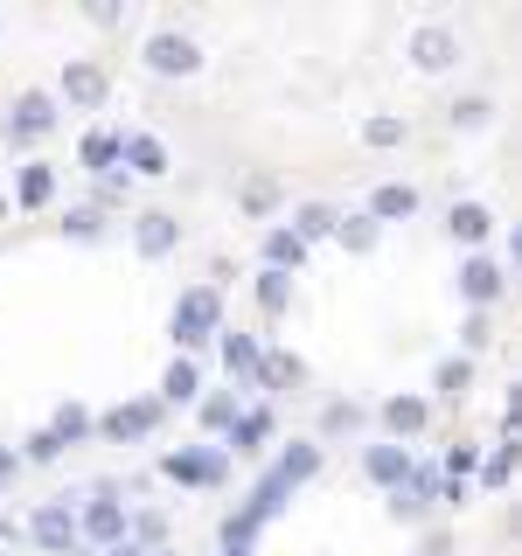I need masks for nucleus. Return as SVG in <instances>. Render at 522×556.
<instances>
[{"instance_id": "nucleus-1", "label": "nucleus", "mask_w": 522, "mask_h": 556, "mask_svg": "<svg viewBox=\"0 0 522 556\" xmlns=\"http://www.w3.org/2000/svg\"><path fill=\"white\" fill-rule=\"evenodd\" d=\"M216 327H223V292L216 286L182 292V306H174V341H182V348H202Z\"/></svg>"}, {"instance_id": "nucleus-2", "label": "nucleus", "mask_w": 522, "mask_h": 556, "mask_svg": "<svg viewBox=\"0 0 522 556\" xmlns=\"http://www.w3.org/2000/svg\"><path fill=\"white\" fill-rule=\"evenodd\" d=\"M139 56H147V70H153V77H188V70L202 63V49L188 42L182 28H153V35H147V49H139Z\"/></svg>"}, {"instance_id": "nucleus-3", "label": "nucleus", "mask_w": 522, "mask_h": 556, "mask_svg": "<svg viewBox=\"0 0 522 556\" xmlns=\"http://www.w3.org/2000/svg\"><path fill=\"white\" fill-rule=\"evenodd\" d=\"M167 480H182V486H223V473H231V459L223 452H167Z\"/></svg>"}, {"instance_id": "nucleus-4", "label": "nucleus", "mask_w": 522, "mask_h": 556, "mask_svg": "<svg viewBox=\"0 0 522 556\" xmlns=\"http://www.w3.org/2000/svg\"><path fill=\"white\" fill-rule=\"evenodd\" d=\"M460 292H467V306H495L501 300V265H495V257H487V251H474V257H467V265H460Z\"/></svg>"}, {"instance_id": "nucleus-5", "label": "nucleus", "mask_w": 522, "mask_h": 556, "mask_svg": "<svg viewBox=\"0 0 522 556\" xmlns=\"http://www.w3.org/2000/svg\"><path fill=\"white\" fill-rule=\"evenodd\" d=\"M77 529H84V521H77V515H70V508H63V501H49V508H42V515H35V521H28V535H35V543H42V549H57V556H63L70 543H77Z\"/></svg>"}, {"instance_id": "nucleus-6", "label": "nucleus", "mask_w": 522, "mask_h": 556, "mask_svg": "<svg viewBox=\"0 0 522 556\" xmlns=\"http://www.w3.org/2000/svg\"><path fill=\"white\" fill-rule=\"evenodd\" d=\"M63 98L70 104H77V112H98V104H104V70L98 63H63Z\"/></svg>"}, {"instance_id": "nucleus-7", "label": "nucleus", "mask_w": 522, "mask_h": 556, "mask_svg": "<svg viewBox=\"0 0 522 556\" xmlns=\"http://www.w3.org/2000/svg\"><path fill=\"white\" fill-rule=\"evenodd\" d=\"M57 126V98L49 91H22V104H14V118H8V132L14 139H35V132H49Z\"/></svg>"}, {"instance_id": "nucleus-8", "label": "nucleus", "mask_w": 522, "mask_h": 556, "mask_svg": "<svg viewBox=\"0 0 522 556\" xmlns=\"http://www.w3.org/2000/svg\"><path fill=\"white\" fill-rule=\"evenodd\" d=\"M84 535L104 543V549H119L126 543V508H119V501H84Z\"/></svg>"}, {"instance_id": "nucleus-9", "label": "nucleus", "mask_w": 522, "mask_h": 556, "mask_svg": "<svg viewBox=\"0 0 522 556\" xmlns=\"http://www.w3.org/2000/svg\"><path fill=\"white\" fill-rule=\"evenodd\" d=\"M153 417H161V404H153V396H139V404H119L112 417H104V439H147Z\"/></svg>"}, {"instance_id": "nucleus-10", "label": "nucleus", "mask_w": 522, "mask_h": 556, "mask_svg": "<svg viewBox=\"0 0 522 556\" xmlns=\"http://www.w3.org/2000/svg\"><path fill=\"white\" fill-rule=\"evenodd\" d=\"M313 473H321V445H286V452H278V459H272V480H286V486H300V480H313Z\"/></svg>"}, {"instance_id": "nucleus-11", "label": "nucleus", "mask_w": 522, "mask_h": 556, "mask_svg": "<svg viewBox=\"0 0 522 556\" xmlns=\"http://www.w3.org/2000/svg\"><path fill=\"white\" fill-rule=\"evenodd\" d=\"M362 473L383 480V486H405V480H411V459H405L397 445H370V452H362Z\"/></svg>"}, {"instance_id": "nucleus-12", "label": "nucleus", "mask_w": 522, "mask_h": 556, "mask_svg": "<svg viewBox=\"0 0 522 556\" xmlns=\"http://www.w3.org/2000/svg\"><path fill=\"white\" fill-rule=\"evenodd\" d=\"M119 161H126V139H119V132H84V167H91V174H112Z\"/></svg>"}, {"instance_id": "nucleus-13", "label": "nucleus", "mask_w": 522, "mask_h": 556, "mask_svg": "<svg viewBox=\"0 0 522 556\" xmlns=\"http://www.w3.org/2000/svg\"><path fill=\"white\" fill-rule=\"evenodd\" d=\"M174 216H139V230H133V243H139V257H167L174 251Z\"/></svg>"}, {"instance_id": "nucleus-14", "label": "nucleus", "mask_w": 522, "mask_h": 556, "mask_svg": "<svg viewBox=\"0 0 522 556\" xmlns=\"http://www.w3.org/2000/svg\"><path fill=\"white\" fill-rule=\"evenodd\" d=\"M126 167L133 174H167V147L153 132H126Z\"/></svg>"}, {"instance_id": "nucleus-15", "label": "nucleus", "mask_w": 522, "mask_h": 556, "mask_svg": "<svg viewBox=\"0 0 522 556\" xmlns=\"http://www.w3.org/2000/svg\"><path fill=\"white\" fill-rule=\"evenodd\" d=\"M425 396H390V404H383V425L397 431V439H411V431H425Z\"/></svg>"}, {"instance_id": "nucleus-16", "label": "nucleus", "mask_w": 522, "mask_h": 556, "mask_svg": "<svg viewBox=\"0 0 522 556\" xmlns=\"http://www.w3.org/2000/svg\"><path fill=\"white\" fill-rule=\"evenodd\" d=\"M223 369H231V376H258V369H265V348H258L251 334H223Z\"/></svg>"}, {"instance_id": "nucleus-17", "label": "nucleus", "mask_w": 522, "mask_h": 556, "mask_svg": "<svg viewBox=\"0 0 522 556\" xmlns=\"http://www.w3.org/2000/svg\"><path fill=\"white\" fill-rule=\"evenodd\" d=\"M49 195H57V174H49L42 161H28V167H22V181H14V202H22V208H42Z\"/></svg>"}, {"instance_id": "nucleus-18", "label": "nucleus", "mask_w": 522, "mask_h": 556, "mask_svg": "<svg viewBox=\"0 0 522 556\" xmlns=\"http://www.w3.org/2000/svg\"><path fill=\"white\" fill-rule=\"evenodd\" d=\"M196 390H202V376H196V362H167V376H161V396L167 404H196Z\"/></svg>"}, {"instance_id": "nucleus-19", "label": "nucleus", "mask_w": 522, "mask_h": 556, "mask_svg": "<svg viewBox=\"0 0 522 556\" xmlns=\"http://www.w3.org/2000/svg\"><path fill=\"white\" fill-rule=\"evenodd\" d=\"M265 439H272V410H244L231 431V452H265Z\"/></svg>"}, {"instance_id": "nucleus-20", "label": "nucleus", "mask_w": 522, "mask_h": 556, "mask_svg": "<svg viewBox=\"0 0 522 556\" xmlns=\"http://www.w3.org/2000/svg\"><path fill=\"white\" fill-rule=\"evenodd\" d=\"M196 417H202V431H237V396H223V390H209L202 404H196Z\"/></svg>"}, {"instance_id": "nucleus-21", "label": "nucleus", "mask_w": 522, "mask_h": 556, "mask_svg": "<svg viewBox=\"0 0 522 556\" xmlns=\"http://www.w3.org/2000/svg\"><path fill=\"white\" fill-rule=\"evenodd\" d=\"M446 223H452V237H460V243H487V223H495V216H487L481 202H460Z\"/></svg>"}, {"instance_id": "nucleus-22", "label": "nucleus", "mask_w": 522, "mask_h": 556, "mask_svg": "<svg viewBox=\"0 0 522 556\" xmlns=\"http://www.w3.org/2000/svg\"><path fill=\"white\" fill-rule=\"evenodd\" d=\"M265 257H272V271H293V265L307 257V237H300V230H272V237H265Z\"/></svg>"}, {"instance_id": "nucleus-23", "label": "nucleus", "mask_w": 522, "mask_h": 556, "mask_svg": "<svg viewBox=\"0 0 522 556\" xmlns=\"http://www.w3.org/2000/svg\"><path fill=\"white\" fill-rule=\"evenodd\" d=\"M293 230H300V237L313 243V237H335V230H341V216H335V208H327V202H307L300 216H293Z\"/></svg>"}, {"instance_id": "nucleus-24", "label": "nucleus", "mask_w": 522, "mask_h": 556, "mask_svg": "<svg viewBox=\"0 0 522 556\" xmlns=\"http://www.w3.org/2000/svg\"><path fill=\"white\" fill-rule=\"evenodd\" d=\"M300 376H307V369L286 355V348H272V355H265V369H258V382H265V390H293Z\"/></svg>"}, {"instance_id": "nucleus-25", "label": "nucleus", "mask_w": 522, "mask_h": 556, "mask_svg": "<svg viewBox=\"0 0 522 556\" xmlns=\"http://www.w3.org/2000/svg\"><path fill=\"white\" fill-rule=\"evenodd\" d=\"M411 56L425 63V70H446V63H452V35H446V28H425V35L411 42Z\"/></svg>"}, {"instance_id": "nucleus-26", "label": "nucleus", "mask_w": 522, "mask_h": 556, "mask_svg": "<svg viewBox=\"0 0 522 556\" xmlns=\"http://www.w3.org/2000/svg\"><path fill=\"white\" fill-rule=\"evenodd\" d=\"M411 208H418V195H411L405 181H390V188H376V195H370V216H411Z\"/></svg>"}, {"instance_id": "nucleus-27", "label": "nucleus", "mask_w": 522, "mask_h": 556, "mask_svg": "<svg viewBox=\"0 0 522 556\" xmlns=\"http://www.w3.org/2000/svg\"><path fill=\"white\" fill-rule=\"evenodd\" d=\"M515 459H522V439H515V431H509V439H501V452H495V459L481 466V480H487V486H501V480L515 473Z\"/></svg>"}, {"instance_id": "nucleus-28", "label": "nucleus", "mask_w": 522, "mask_h": 556, "mask_svg": "<svg viewBox=\"0 0 522 556\" xmlns=\"http://www.w3.org/2000/svg\"><path fill=\"white\" fill-rule=\"evenodd\" d=\"M272 202H278V181H272V174H251V181H244V208H251V216H265Z\"/></svg>"}, {"instance_id": "nucleus-29", "label": "nucleus", "mask_w": 522, "mask_h": 556, "mask_svg": "<svg viewBox=\"0 0 522 556\" xmlns=\"http://www.w3.org/2000/svg\"><path fill=\"white\" fill-rule=\"evenodd\" d=\"M335 237L348 243V251H370V243H376V216H341Z\"/></svg>"}, {"instance_id": "nucleus-30", "label": "nucleus", "mask_w": 522, "mask_h": 556, "mask_svg": "<svg viewBox=\"0 0 522 556\" xmlns=\"http://www.w3.org/2000/svg\"><path fill=\"white\" fill-rule=\"evenodd\" d=\"M49 431H57L63 445H70V439H84V431H91V410H84V404H63V410H57V425H49Z\"/></svg>"}, {"instance_id": "nucleus-31", "label": "nucleus", "mask_w": 522, "mask_h": 556, "mask_svg": "<svg viewBox=\"0 0 522 556\" xmlns=\"http://www.w3.org/2000/svg\"><path fill=\"white\" fill-rule=\"evenodd\" d=\"M133 535H139V549H161L167 543V515H153V508L133 515Z\"/></svg>"}, {"instance_id": "nucleus-32", "label": "nucleus", "mask_w": 522, "mask_h": 556, "mask_svg": "<svg viewBox=\"0 0 522 556\" xmlns=\"http://www.w3.org/2000/svg\"><path fill=\"white\" fill-rule=\"evenodd\" d=\"M286 278H293V271H265V278H258V306H265V313H278V306H286V292H293Z\"/></svg>"}, {"instance_id": "nucleus-33", "label": "nucleus", "mask_w": 522, "mask_h": 556, "mask_svg": "<svg viewBox=\"0 0 522 556\" xmlns=\"http://www.w3.org/2000/svg\"><path fill=\"white\" fill-rule=\"evenodd\" d=\"M63 230L77 237V243H91V237L104 230V223H98V208H70V216H63Z\"/></svg>"}, {"instance_id": "nucleus-34", "label": "nucleus", "mask_w": 522, "mask_h": 556, "mask_svg": "<svg viewBox=\"0 0 522 556\" xmlns=\"http://www.w3.org/2000/svg\"><path fill=\"white\" fill-rule=\"evenodd\" d=\"M452 126H460V132L487 126V98H460V104H452Z\"/></svg>"}, {"instance_id": "nucleus-35", "label": "nucleus", "mask_w": 522, "mask_h": 556, "mask_svg": "<svg viewBox=\"0 0 522 556\" xmlns=\"http://www.w3.org/2000/svg\"><path fill=\"white\" fill-rule=\"evenodd\" d=\"M362 139H370V147H397V139H405V126H397V118H370V126H362Z\"/></svg>"}, {"instance_id": "nucleus-36", "label": "nucleus", "mask_w": 522, "mask_h": 556, "mask_svg": "<svg viewBox=\"0 0 522 556\" xmlns=\"http://www.w3.org/2000/svg\"><path fill=\"white\" fill-rule=\"evenodd\" d=\"M57 452H63L57 431H28V459H57Z\"/></svg>"}, {"instance_id": "nucleus-37", "label": "nucleus", "mask_w": 522, "mask_h": 556, "mask_svg": "<svg viewBox=\"0 0 522 556\" xmlns=\"http://www.w3.org/2000/svg\"><path fill=\"white\" fill-rule=\"evenodd\" d=\"M460 341H467V348H487V313H467V327H460Z\"/></svg>"}, {"instance_id": "nucleus-38", "label": "nucleus", "mask_w": 522, "mask_h": 556, "mask_svg": "<svg viewBox=\"0 0 522 556\" xmlns=\"http://www.w3.org/2000/svg\"><path fill=\"white\" fill-rule=\"evenodd\" d=\"M439 390H467V362H446V369H439Z\"/></svg>"}, {"instance_id": "nucleus-39", "label": "nucleus", "mask_w": 522, "mask_h": 556, "mask_svg": "<svg viewBox=\"0 0 522 556\" xmlns=\"http://www.w3.org/2000/svg\"><path fill=\"white\" fill-rule=\"evenodd\" d=\"M509 431L522 439V382H515V396H509Z\"/></svg>"}, {"instance_id": "nucleus-40", "label": "nucleus", "mask_w": 522, "mask_h": 556, "mask_svg": "<svg viewBox=\"0 0 522 556\" xmlns=\"http://www.w3.org/2000/svg\"><path fill=\"white\" fill-rule=\"evenodd\" d=\"M104 556H161V549H139V543H119V549H104Z\"/></svg>"}, {"instance_id": "nucleus-41", "label": "nucleus", "mask_w": 522, "mask_h": 556, "mask_svg": "<svg viewBox=\"0 0 522 556\" xmlns=\"http://www.w3.org/2000/svg\"><path fill=\"white\" fill-rule=\"evenodd\" d=\"M8 480H14V452L0 445V486H8Z\"/></svg>"}, {"instance_id": "nucleus-42", "label": "nucleus", "mask_w": 522, "mask_h": 556, "mask_svg": "<svg viewBox=\"0 0 522 556\" xmlns=\"http://www.w3.org/2000/svg\"><path fill=\"white\" fill-rule=\"evenodd\" d=\"M515 265H522V230H515Z\"/></svg>"}, {"instance_id": "nucleus-43", "label": "nucleus", "mask_w": 522, "mask_h": 556, "mask_svg": "<svg viewBox=\"0 0 522 556\" xmlns=\"http://www.w3.org/2000/svg\"><path fill=\"white\" fill-rule=\"evenodd\" d=\"M223 556H258V549H223Z\"/></svg>"}, {"instance_id": "nucleus-44", "label": "nucleus", "mask_w": 522, "mask_h": 556, "mask_svg": "<svg viewBox=\"0 0 522 556\" xmlns=\"http://www.w3.org/2000/svg\"><path fill=\"white\" fill-rule=\"evenodd\" d=\"M161 556H167V549H161Z\"/></svg>"}]
</instances>
